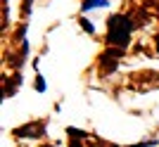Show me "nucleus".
<instances>
[{
  "mask_svg": "<svg viewBox=\"0 0 159 147\" xmlns=\"http://www.w3.org/2000/svg\"><path fill=\"white\" fill-rule=\"evenodd\" d=\"M38 90H40V93H43V90H45V81L40 78V76H38Z\"/></svg>",
  "mask_w": 159,
  "mask_h": 147,
  "instance_id": "39448f33",
  "label": "nucleus"
},
{
  "mask_svg": "<svg viewBox=\"0 0 159 147\" xmlns=\"http://www.w3.org/2000/svg\"><path fill=\"white\" fill-rule=\"evenodd\" d=\"M81 24H83V29H86L88 33H95V26H93V24H88L86 19H81Z\"/></svg>",
  "mask_w": 159,
  "mask_h": 147,
  "instance_id": "20e7f679",
  "label": "nucleus"
},
{
  "mask_svg": "<svg viewBox=\"0 0 159 147\" xmlns=\"http://www.w3.org/2000/svg\"><path fill=\"white\" fill-rule=\"evenodd\" d=\"M157 55H159V38H157Z\"/></svg>",
  "mask_w": 159,
  "mask_h": 147,
  "instance_id": "423d86ee",
  "label": "nucleus"
},
{
  "mask_svg": "<svg viewBox=\"0 0 159 147\" xmlns=\"http://www.w3.org/2000/svg\"><path fill=\"white\" fill-rule=\"evenodd\" d=\"M131 21L124 17V14H114V17H109L107 19V38H109V43L112 45H119L124 47L131 40Z\"/></svg>",
  "mask_w": 159,
  "mask_h": 147,
  "instance_id": "f257e3e1",
  "label": "nucleus"
},
{
  "mask_svg": "<svg viewBox=\"0 0 159 147\" xmlns=\"http://www.w3.org/2000/svg\"><path fill=\"white\" fill-rule=\"evenodd\" d=\"M107 5H109L107 0H83L81 10H83V12H88V10H93V7H107Z\"/></svg>",
  "mask_w": 159,
  "mask_h": 147,
  "instance_id": "7ed1b4c3",
  "label": "nucleus"
},
{
  "mask_svg": "<svg viewBox=\"0 0 159 147\" xmlns=\"http://www.w3.org/2000/svg\"><path fill=\"white\" fill-rule=\"evenodd\" d=\"M40 131H43V123H29V126H21V128H17L14 133L17 135H21V138H33V135H40Z\"/></svg>",
  "mask_w": 159,
  "mask_h": 147,
  "instance_id": "f03ea898",
  "label": "nucleus"
}]
</instances>
